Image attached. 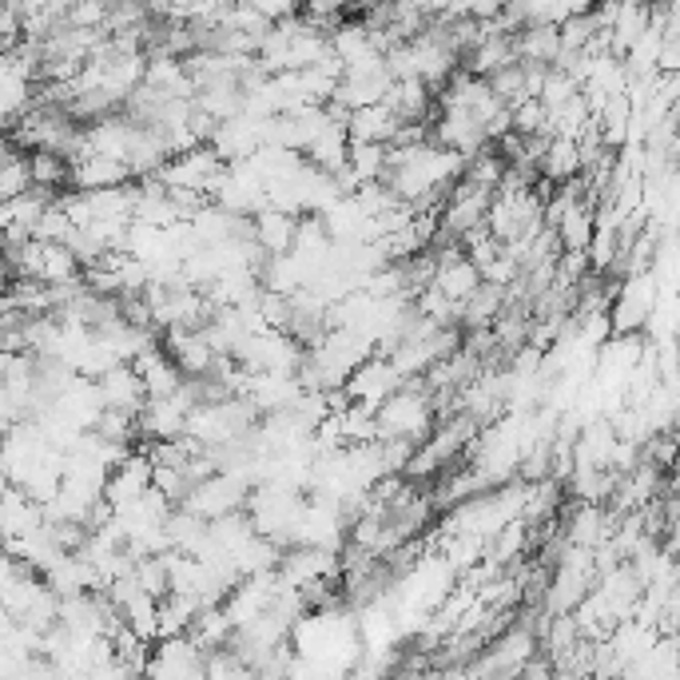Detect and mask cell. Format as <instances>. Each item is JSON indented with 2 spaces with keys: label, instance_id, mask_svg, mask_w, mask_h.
<instances>
[{
  "label": "cell",
  "instance_id": "obj_1",
  "mask_svg": "<svg viewBox=\"0 0 680 680\" xmlns=\"http://www.w3.org/2000/svg\"><path fill=\"white\" fill-rule=\"evenodd\" d=\"M374 426H378V442H410L418 446L430 430H434V402L422 387H402L374 410Z\"/></svg>",
  "mask_w": 680,
  "mask_h": 680
},
{
  "label": "cell",
  "instance_id": "obj_2",
  "mask_svg": "<svg viewBox=\"0 0 680 680\" xmlns=\"http://www.w3.org/2000/svg\"><path fill=\"white\" fill-rule=\"evenodd\" d=\"M247 498H251V482L243 473H211V478H203V482L183 493L180 510L196 513L199 521H219L227 513L243 510Z\"/></svg>",
  "mask_w": 680,
  "mask_h": 680
},
{
  "label": "cell",
  "instance_id": "obj_3",
  "mask_svg": "<svg viewBox=\"0 0 680 680\" xmlns=\"http://www.w3.org/2000/svg\"><path fill=\"white\" fill-rule=\"evenodd\" d=\"M219 176H223V163L216 160V151L211 148L183 151V156H176V160L163 163V168L156 171V180H160L163 188L196 191V196H203V199H211Z\"/></svg>",
  "mask_w": 680,
  "mask_h": 680
},
{
  "label": "cell",
  "instance_id": "obj_4",
  "mask_svg": "<svg viewBox=\"0 0 680 680\" xmlns=\"http://www.w3.org/2000/svg\"><path fill=\"white\" fill-rule=\"evenodd\" d=\"M657 314V274H633L624 279L621 294H617L613 319H609V331L613 334H637L644 322Z\"/></svg>",
  "mask_w": 680,
  "mask_h": 680
},
{
  "label": "cell",
  "instance_id": "obj_5",
  "mask_svg": "<svg viewBox=\"0 0 680 680\" xmlns=\"http://www.w3.org/2000/svg\"><path fill=\"white\" fill-rule=\"evenodd\" d=\"M398 387H402V378L394 374V367H390L382 354H370V359L347 378V387L342 390H347L350 402H359V407H367V410H378Z\"/></svg>",
  "mask_w": 680,
  "mask_h": 680
},
{
  "label": "cell",
  "instance_id": "obj_6",
  "mask_svg": "<svg viewBox=\"0 0 680 680\" xmlns=\"http://www.w3.org/2000/svg\"><path fill=\"white\" fill-rule=\"evenodd\" d=\"M151 490V462L148 453H128L120 466H116L112 473H108L104 482V506L108 510H120V506H128V501L143 498V493Z\"/></svg>",
  "mask_w": 680,
  "mask_h": 680
},
{
  "label": "cell",
  "instance_id": "obj_7",
  "mask_svg": "<svg viewBox=\"0 0 680 680\" xmlns=\"http://www.w3.org/2000/svg\"><path fill=\"white\" fill-rule=\"evenodd\" d=\"M40 526H44V506L24 498L17 486H4V490H0V538H4V546L29 538V533H37Z\"/></svg>",
  "mask_w": 680,
  "mask_h": 680
},
{
  "label": "cell",
  "instance_id": "obj_8",
  "mask_svg": "<svg viewBox=\"0 0 680 680\" xmlns=\"http://www.w3.org/2000/svg\"><path fill=\"white\" fill-rule=\"evenodd\" d=\"M96 390H100L104 410H112V414H128V418L140 414L143 387H140V374H136L128 362H120V367H112L108 374L96 378Z\"/></svg>",
  "mask_w": 680,
  "mask_h": 680
},
{
  "label": "cell",
  "instance_id": "obj_9",
  "mask_svg": "<svg viewBox=\"0 0 680 680\" xmlns=\"http://www.w3.org/2000/svg\"><path fill=\"white\" fill-rule=\"evenodd\" d=\"M132 171L123 168L120 160H100V156H84V160L68 163V183H72L80 196L88 191H108V188H128Z\"/></svg>",
  "mask_w": 680,
  "mask_h": 680
},
{
  "label": "cell",
  "instance_id": "obj_10",
  "mask_svg": "<svg viewBox=\"0 0 680 680\" xmlns=\"http://www.w3.org/2000/svg\"><path fill=\"white\" fill-rule=\"evenodd\" d=\"M434 143L470 163V156H478L486 148V132L470 112H442V120L434 128Z\"/></svg>",
  "mask_w": 680,
  "mask_h": 680
},
{
  "label": "cell",
  "instance_id": "obj_11",
  "mask_svg": "<svg viewBox=\"0 0 680 680\" xmlns=\"http://www.w3.org/2000/svg\"><path fill=\"white\" fill-rule=\"evenodd\" d=\"M183 378H203L216 362L203 331H168V350H163Z\"/></svg>",
  "mask_w": 680,
  "mask_h": 680
},
{
  "label": "cell",
  "instance_id": "obj_12",
  "mask_svg": "<svg viewBox=\"0 0 680 680\" xmlns=\"http://www.w3.org/2000/svg\"><path fill=\"white\" fill-rule=\"evenodd\" d=\"M294 231H299V219L283 216V211H259L256 219H251V239L259 243V251H263L267 259H279L287 256L294 247Z\"/></svg>",
  "mask_w": 680,
  "mask_h": 680
},
{
  "label": "cell",
  "instance_id": "obj_13",
  "mask_svg": "<svg viewBox=\"0 0 680 680\" xmlns=\"http://www.w3.org/2000/svg\"><path fill=\"white\" fill-rule=\"evenodd\" d=\"M132 370L140 374L143 398H171L183 382V374L176 370V362H171L160 347L148 350V354H140V359L132 362Z\"/></svg>",
  "mask_w": 680,
  "mask_h": 680
},
{
  "label": "cell",
  "instance_id": "obj_14",
  "mask_svg": "<svg viewBox=\"0 0 680 680\" xmlns=\"http://www.w3.org/2000/svg\"><path fill=\"white\" fill-rule=\"evenodd\" d=\"M402 123L394 120L387 104H374V108H359V112L347 116V136L350 143H382L387 148L390 140L398 136Z\"/></svg>",
  "mask_w": 680,
  "mask_h": 680
},
{
  "label": "cell",
  "instance_id": "obj_15",
  "mask_svg": "<svg viewBox=\"0 0 680 680\" xmlns=\"http://www.w3.org/2000/svg\"><path fill=\"white\" fill-rule=\"evenodd\" d=\"M382 104L394 112L398 123H418V120H426V112H430V88H426L422 80H394L390 92L382 96Z\"/></svg>",
  "mask_w": 680,
  "mask_h": 680
},
{
  "label": "cell",
  "instance_id": "obj_16",
  "mask_svg": "<svg viewBox=\"0 0 680 680\" xmlns=\"http://www.w3.org/2000/svg\"><path fill=\"white\" fill-rule=\"evenodd\" d=\"M513 52H518V64L553 68L561 57V37L558 29H521V37H513Z\"/></svg>",
  "mask_w": 680,
  "mask_h": 680
},
{
  "label": "cell",
  "instance_id": "obj_17",
  "mask_svg": "<svg viewBox=\"0 0 680 680\" xmlns=\"http://www.w3.org/2000/svg\"><path fill=\"white\" fill-rule=\"evenodd\" d=\"M553 236H558V247L566 256H586L589 239H593V208H589V203L569 208L566 216L558 219V227H553Z\"/></svg>",
  "mask_w": 680,
  "mask_h": 680
},
{
  "label": "cell",
  "instance_id": "obj_18",
  "mask_svg": "<svg viewBox=\"0 0 680 680\" xmlns=\"http://www.w3.org/2000/svg\"><path fill=\"white\" fill-rule=\"evenodd\" d=\"M501 311H506V291H501V287H490V283H482L470 299L462 302V307H458V314H462L470 327H478V331H486Z\"/></svg>",
  "mask_w": 680,
  "mask_h": 680
},
{
  "label": "cell",
  "instance_id": "obj_19",
  "mask_svg": "<svg viewBox=\"0 0 680 680\" xmlns=\"http://www.w3.org/2000/svg\"><path fill=\"white\" fill-rule=\"evenodd\" d=\"M541 176L546 180H558V183H569L581 176V156H577V143L573 140H549L546 156H541Z\"/></svg>",
  "mask_w": 680,
  "mask_h": 680
},
{
  "label": "cell",
  "instance_id": "obj_20",
  "mask_svg": "<svg viewBox=\"0 0 680 680\" xmlns=\"http://www.w3.org/2000/svg\"><path fill=\"white\" fill-rule=\"evenodd\" d=\"M382 168H387V148L382 143H350L347 171L354 176V183H378L382 180Z\"/></svg>",
  "mask_w": 680,
  "mask_h": 680
},
{
  "label": "cell",
  "instance_id": "obj_21",
  "mask_svg": "<svg viewBox=\"0 0 680 680\" xmlns=\"http://www.w3.org/2000/svg\"><path fill=\"white\" fill-rule=\"evenodd\" d=\"M32 191V171H29V160L24 156H4L0 160V203H9V199L24 196Z\"/></svg>",
  "mask_w": 680,
  "mask_h": 680
},
{
  "label": "cell",
  "instance_id": "obj_22",
  "mask_svg": "<svg viewBox=\"0 0 680 680\" xmlns=\"http://www.w3.org/2000/svg\"><path fill=\"white\" fill-rule=\"evenodd\" d=\"M0 251H4V223H0Z\"/></svg>",
  "mask_w": 680,
  "mask_h": 680
}]
</instances>
